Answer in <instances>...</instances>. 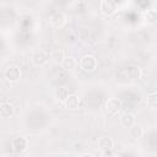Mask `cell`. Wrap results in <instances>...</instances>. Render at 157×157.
I'll list each match as a JSON object with an SVG mask.
<instances>
[{
  "instance_id": "cell-1",
  "label": "cell",
  "mask_w": 157,
  "mask_h": 157,
  "mask_svg": "<svg viewBox=\"0 0 157 157\" xmlns=\"http://www.w3.org/2000/svg\"><path fill=\"white\" fill-rule=\"evenodd\" d=\"M97 59L91 54H86L80 59V69L86 74L93 72L97 69Z\"/></svg>"
},
{
  "instance_id": "cell-2",
  "label": "cell",
  "mask_w": 157,
  "mask_h": 157,
  "mask_svg": "<svg viewBox=\"0 0 157 157\" xmlns=\"http://www.w3.org/2000/svg\"><path fill=\"white\" fill-rule=\"evenodd\" d=\"M121 108H123L121 101L118 99V98H110L105 103V113L109 117H115L121 110Z\"/></svg>"
},
{
  "instance_id": "cell-3",
  "label": "cell",
  "mask_w": 157,
  "mask_h": 157,
  "mask_svg": "<svg viewBox=\"0 0 157 157\" xmlns=\"http://www.w3.org/2000/svg\"><path fill=\"white\" fill-rule=\"evenodd\" d=\"M28 147V140L25 136H16L12 140V148L17 153H22L27 150Z\"/></svg>"
},
{
  "instance_id": "cell-4",
  "label": "cell",
  "mask_w": 157,
  "mask_h": 157,
  "mask_svg": "<svg viewBox=\"0 0 157 157\" xmlns=\"http://www.w3.org/2000/svg\"><path fill=\"white\" fill-rule=\"evenodd\" d=\"M98 147L105 153V155H112V150L114 147V142L110 137L103 136L98 139Z\"/></svg>"
},
{
  "instance_id": "cell-5",
  "label": "cell",
  "mask_w": 157,
  "mask_h": 157,
  "mask_svg": "<svg viewBox=\"0 0 157 157\" xmlns=\"http://www.w3.org/2000/svg\"><path fill=\"white\" fill-rule=\"evenodd\" d=\"M117 1L115 0H102L101 2V10L104 15L110 16L117 11Z\"/></svg>"
},
{
  "instance_id": "cell-6",
  "label": "cell",
  "mask_w": 157,
  "mask_h": 157,
  "mask_svg": "<svg viewBox=\"0 0 157 157\" xmlns=\"http://www.w3.org/2000/svg\"><path fill=\"white\" fill-rule=\"evenodd\" d=\"M4 76L10 81V82H16L20 80L21 77V70L17 67V66H9L5 72H4Z\"/></svg>"
},
{
  "instance_id": "cell-7",
  "label": "cell",
  "mask_w": 157,
  "mask_h": 157,
  "mask_svg": "<svg viewBox=\"0 0 157 157\" xmlns=\"http://www.w3.org/2000/svg\"><path fill=\"white\" fill-rule=\"evenodd\" d=\"M64 104H65V107H66L67 109H71V110L77 109L78 105H80V98H78V96L75 94V93H69V96H67L66 99L64 101Z\"/></svg>"
},
{
  "instance_id": "cell-8",
  "label": "cell",
  "mask_w": 157,
  "mask_h": 157,
  "mask_svg": "<svg viewBox=\"0 0 157 157\" xmlns=\"http://www.w3.org/2000/svg\"><path fill=\"white\" fill-rule=\"evenodd\" d=\"M48 59H49L48 54L45 52H43V50L36 52L34 55L32 56V61H33V64L36 66H43V65H45L47 61H48Z\"/></svg>"
},
{
  "instance_id": "cell-9",
  "label": "cell",
  "mask_w": 157,
  "mask_h": 157,
  "mask_svg": "<svg viewBox=\"0 0 157 157\" xmlns=\"http://www.w3.org/2000/svg\"><path fill=\"white\" fill-rule=\"evenodd\" d=\"M65 21H66V17L63 12H55L52 17H50V23L52 26L56 27V28H60L65 25Z\"/></svg>"
},
{
  "instance_id": "cell-10",
  "label": "cell",
  "mask_w": 157,
  "mask_h": 157,
  "mask_svg": "<svg viewBox=\"0 0 157 157\" xmlns=\"http://www.w3.org/2000/svg\"><path fill=\"white\" fill-rule=\"evenodd\" d=\"M126 75H128V77H129L131 81L139 80V78L141 77V69H140L139 66H135V65L129 66V67L126 69Z\"/></svg>"
},
{
  "instance_id": "cell-11",
  "label": "cell",
  "mask_w": 157,
  "mask_h": 157,
  "mask_svg": "<svg viewBox=\"0 0 157 157\" xmlns=\"http://www.w3.org/2000/svg\"><path fill=\"white\" fill-rule=\"evenodd\" d=\"M69 88L67 87H65V86H59L56 90H55V92H54V94H55V98L59 101V102H64L65 99H66V97L69 96Z\"/></svg>"
},
{
  "instance_id": "cell-12",
  "label": "cell",
  "mask_w": 157,
  "mask_h": 157,
  "mask_svg": "<svg viewBox=\"0 0 157 157\" xmlns=\"http://www.w3.org/2000/svg\"><path fill=\"white\" fill-rule=\"evenodd\" d=\"M120 124L125 128H130L131 125L135 124V117L134 114L131 113H124L121 117H120Z\"/></svg>"
},
{
  "instance_id": "cell-13",
  "label": "cell",
  "mask_w": 157,
  "mask_h": 157,
  "mask_svg": "<svg viewBox=\"0 0 157 157\" xmlns=\"http://www.w3.org/2000/svg\"><path fill=\"white\" fill-rule=\"evenodd\" d=\"M13 114V107L10 103H1L0 104V115L2 118H10Z\"/></svg>"
},
{
  "instance_id": "cell-14",
  "label": "cell",
  "mask_w": 157,
  "mask_h": 157,
  "mask_svg": "<svg viewBox=\"0 0 157 157\" xmlns=\"http://www.w3.org/2000/svg\"><path fill=\"white\" fill-rule=\"evenodd\" d=\"M61 65H63V69L65 71H69V70H72L76 66V60L74 58H71V56L64 58L63 61H61Z\"/></svg>"
},
{
  "instance_id": "cell-15",
  "label": "cell",
  "mask_w": 157,
  "mask_h": 157,
  "mask_svg": "<svg viewBox=\"0 0 157 157\" xmlns=\"http://www.w3.org/2000/svg\"><path fill=\"white\" fill-rule=\"evenodd\" d=\"M142 135H144V130L141 126L135 125V124L130 126V136L132 139H140Z\"/></svg>"
},
{
  "instance_id": "cell-16",
  "label": "cell",
  "mask_w": 157,
  "mask_h": 157,
  "mask_svg": "<svg viewBox=\"0 0 157 157\" xmlns=\"http://www.w3.org/2000/svg\"><path fill=\"white\" fill-rule=\"evenodd\" d=\"M147 105L151 109H156V107H157V93L155 91H150V93L147 96Z\"/></svg>"
},
{
  "instance_id": "cell-17",
  "label": "cell",
  "mask_w": 157,
  "mask_h": 157,
  "mask_svg": "<svg viewBox=\"0 0 157 157\" xmlns=\"http://www.w3.org/2000/svg\"><path fill=\"white\" fill-rule=\"evenodd\" d=\"M145 20H146L147 23L155 25L156 21H157V12H156V10H148L146 12V15H145Z\"/></svg>"
},
{
  "instance_id": "cell-18",
  "label": "cell",
  "mask_w": 157,
  "mask_h": 157,
  "mask_svg": "<svg viewBox=\"0 0 157 157\" xmlns=\"http://www.w3.org/2000/svg\"><path fill=\"white\" fill-rule=\"evenodd\" d=\"M64 58H65V55H64V52H63L61 49H54V50L52 52V59H53L54 61L61 63Z\"/></svg>"
},
{
  "instance_id": "cell-19",
  "label": "cell",
  "mask_w": 157,
  "mask_h": 157,
  "mask_svg": "<svg viewBox=\"0 0 157 157\" xmlns=\"http://www.w3.org/2000/svg\"><path fill=\"white\" fill-rule=\"evenodd\" d=\"M11 83H12V82H10V81L4 76L2 78H0V90L4 91V92L9 91V90L11 88Z\"/></svg>"
},
{
  "instance_id": "cell-20",
  "label": "cell",
  "mask_w": 157,
  "mask_h": 157,
  "mask_svg": "<svg viewBox=\"0 0 157 157\" xmlns=\"http://www.w3.org/2000/svg\"><path fill=\"white\" fill-rule=\"evenodd\" d=\"M80 156H81V157H86V156H88V157H92L93 155H92V153H90V152H85V153H81Z\"/></svg>"
}]
</instances>
